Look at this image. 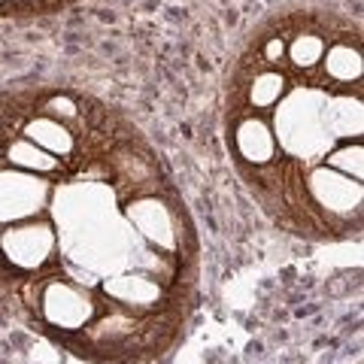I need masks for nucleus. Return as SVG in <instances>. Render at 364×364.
Returning <instances> with one entry per match:
<instances>
[{
	"label": "nucleus",
	"instance_id": "4",
	"mask_svg": "<svg viewBox=\"0 0 364 364\" xmlns=\"http://www.w3.org/2000/svg\"><path fill=\"white\" fill-rule=\"evenodd\" d=\"M306 188H310V195L318 207L334 213V215H346V213L361 207V182L337 173V170L325 167V164L316 167L310 173Z\"/></svg>",
	"mask_w": 364,
	"mask_h": 364
},
{
	"label": "nucleus",
	"instance_id": "5",
	"mask_svg": "<svg viewBox=\"0 0 364 364\" xmlns=\"http://www.w3.org/2000/svg\"><path fill=\"white\" fill-rule=\"evenodd\" d=\"M131 222L136 225L146 240H152L155 246L161 249H173L176 246V222H173V213H170L164 203H158L155 198H143L131 203Z\"/></svg>",
	"mask_w": 364,
	"mask_h": 364
},
{
	"label": "nucleus",
	"instance_id": "8",
	"mask_svg": "<svg viewBox=\"0 0 364 364\" xmlns=\"http://www.w3.org/2000/svg\"><path fill=\"white\" fill-rule=\"evenodd\" d=\"M318 119H322V131L331 136H340V140H352V136H361V104L358 97H334L318 109Z\"/></svg>",
	"mask_w": 364,
	"mask_h": 364
},
{
	"label": "nucleus",
	"instance_id": "9",
	"mask_svg": "<svg viewBox=\"0 0 364 364\" xmlns=\"http://www.w3.org/2000/svg\"><path fill=\"white\" fill-rule=\"evenodd\" d=\"M25 140L37 143L40 149H46L49 155H70L76 149V136L70 134V128L52 116L31 119L25 124Z\"/></svg>",
	"mask_w": 364,
	"mask_h": 364
},
{
	"label": "nucleus",
	"instance_id": "6",
	"mask_svg": "<svg viewBox=\"0 0 364 364\" xmlns=\"http://www.w3.org/2000/svg\"><path fill=\"white\" fill-rule=\"evenodd\" d=\"M234 146H237V152L255 167H264L277 158V134H273L270 124L258 116H249L237 124Z\"/></svg>",
	"mask_w": 364,
	"mask_h": 364
},
{
	"label": "nucleus",
	"instance_id": "13",
	"mask_svg": "<svg viewBox=\"0 0 364 364\" xmlns=\"http://www.w3.org/2000/svg\"><path fill=\"white\" fill-rule=\"evenodd\" d=\"M282 95H286V76L277 70H267L255 76L252 88H249V104L255 109H270L279 104Z\"/></svg>",
	"mask_w": 364,
	"mask_h": 364
},
{
	"label": "nucleus",
	"instance_id": "7",
	"mask_svg": "<svg viewBox=\"0 0 364 364\" xmlns=\"http://www.w3.org/2000/svg\"><path fill=\"white\" fill-rule=\"evenodd\" d=\"M104 291L116 298L122 306H136V310H152L161 301V286L149 273H124V277H112L104 282Z\"/></svg>",
	"mask_w": 364,
	"mask_h": 364
},
{
	"label": "nucleus",
	"instance_id": "1",
	"mask_svg": "<svg viewBox=\"0 0 364 364\" xmlns=\"http://www.w3.org/2000/svg\"><path fill=\"white\" fill-rule=\"evenodd\" d=\"M40 313L52 328H64V331H79L88 328L95 318L97 306L91 294L73 279H52L46 282L40 294Z\"/></svg>",
	"mask_w": 364,
	"mask_h": 364
},
{
	"label": "nucleus",
	"instance_id": "12",
	"mask_svg": "<svg viewBox=\"0 0 364 364\" xmlns=\"http://www.w3.org/2000/svg\"><path fill=\"white\" fill-rule=\"evenodd\" d=\"M325 167L337 170V173H343L349 179L361 182L364 176V149H361V140H346L343 146H337V149H331L325 155Z\"/></svg>",
	"mask_w": 364,
	"mask_h": 364
},
{
	"label": "nucleus",
	"instance_id": "15",
	"mask_svg": "<svg viewBox=\"0 0 364 364\" xmlns=\"http://www.w3.org/2000/svg\"><path fill=\"white\" fill-rule=\"evenodd\" d=\"M46 116H52V119H58V122H70L79 116V109L70 97H52L49 104H46Z\"/></svg>",
	"mask_w": 364,
	"mask_h": 364
},
{
	"label": "nucleus",
	"instance_id": "11",
	"mask_svg": "<svg viewBox=\"0 0 364 364\" xmlns=\"http://www.w3.org/2000/svg\"><path fill=\"white\" fill-rule=\"evenodd\" d=\"M322 64H325V73L331 76L334 82L361 79V52L352 43H334L331 49H325Z\"/></svg>",
	"mask_w": 364,
	"mask_h": 364
},
{
	"label": "nucleus",
	"instance_id": "14",
	"mask_svg": "<svg viewBox=\"0 0 364 364\" xmlns=\"http://www.w3.org/2000/svg\"><path fill=\"white\" fill-rule=\"evenodd\" d=\"M322 55H325V40L316 37V33H301V37H294L289 46V58L294 67H301V70H313V67L322 61Z\"/></svg>",
	"mask_w": 364,
	"mask_h": 364
},
{
	"label": "nucleus",
	"instance_id": "3",
	"mask_svg": "<svg viewBox=\"0 0 364 364\" xmlns=\"http://www.w3.org/2000/svg\"><path fill=\"white\" fill-rule=\"evenodd\" d=\"M49 195V182L25 170H4L0 173V222H28L43 207Z\"/></svg>",
	"mask_w": 364,
	"mask_h": 364
},
{
	"label": "nucleus",
	"instance_id": "16",
	"mask_svg": "<svg viewBox=\"0 0 364 364\" xmlns=\"http://www.w3.org/2000/svg\"><path fill=\"white\" fill-rule=\"evenodd\" d=\"M282 55H286V43H282V37H270L267 46H264V61L267 64H279Z\"/></svg>",
	"mask_w": 364,
	"mask_h": 364
},
{
	"label": "nucleus",
	"instance_id": "10",
	"mask_svg": "<svg viewBox=\"0 0 364 364\" xmlns=\"http://www.w3.org/2000/svg\"><path fill=\"white\" fill-rule=\"evenodd\" d=\"M6 161L18 167V170H25V173H37V176H46V173H55V170L61 167V158H55L49 155L46 149H40L37 143H31V140H13L9 143V149H6Z\"/></svg>",
	"mask_w": 364,
	"mask_h": 364
},
{
	"label": "nucleus",
	"instance_id": "2",
	"mask_svg": "<svg viewBox=\"0 0 364 364\" xmlns=\"http://www.w3.org/2000/svg\"><path fill=\"white\" fill-rule=\"evenodd\" d=\"M55 243H58V237H55L52 225L37 219L16 222L0 234V252L18 270H37L49 264L55 255Z\"/></svg>",
	"mask_w": 364,
	"mask_h": 364
}]
</instances>
